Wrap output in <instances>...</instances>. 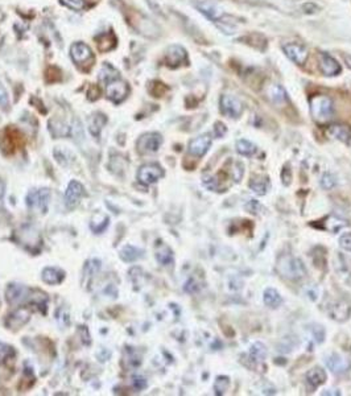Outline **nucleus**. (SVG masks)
<instances>
[{
	"label": "nucleus",
	"mask_w": 351,
	"mask_h": 396,
	"mask_svg": "<svg viewBox=\"0 0 351 396\" xmlns=\"http://www.w3.org/2000/svg\"><path fill=\"white\" fill-rule=\"evenodd\" d=\"M12 240L20 247H23L24 250L35 255H37L43 248V237L40 231L31 224H23L21 228L13 231Z\"/></svg>",
	"instance_id": "nucleus-1"
},
{
	"label": "nucleus",
	"mask_w": 351,
	"mask_h": 396,
	"mask_svg": "<svg viewBox=\"0 0 351 396\" xmlns=\"http://www.w3.org/2000/svg\"><path fill=\"white\" fill-rule=\"evenodd\" d=\"M276 270L284 279L292 280V281L301 280L306 276V268L303 260L293 257V255H289V253H284V255L279 257Z\"/></svg>",
	"instance_id": "nucleus-2"
},
{
	"label": "nucleus",
	"mask_w": 351,
	"mask_h": 396,
	"mask_svg": "<svg viewBox=\"0 0 351 396\" xmlns=\"http://www.w3.org/2000/svg\"><path fill=\"white\" fill-rule=\"evenodd\" d=\"M310 112L318 123H326L333 117V101L328 95H314L310 98Z\"/></svg>",
	"instance_id": "nucleus-3"
},
{
	"label": "nucleus",
	"mask_w": 351,
	"mask_h": 396,
	"mask_svg": "<svg viewBox=\"0 0 351 396\" xmlns=\"http://www.w3.org/2000/svg\"><path fill=\"white\" fill-rule=\"evenodd\" d=\"M50 190L48 188L43 189H33L26 194V206L31 210L36 211V213H46L49 208V202H50Z\"/></svg>",
	"instance_id": "nucleus-4"
},
{
	"label": "nucleus",
	"mask_w": 351,
	"mask_h": 396,
	"mask_svg": "<svg viewBox=\"0 0 351 396\" xmlns=\"http://www.w3.org/2000/svg\"><path fill=\"white\" fill-rule=\"evenodd\" d=\"M0 146L4 155H12L23 147V135L13 127H7L0 135Z\"/></svg>",
	"instance_id": "nucleus-5"
},
{
	"label": "nucleus",
	"mask_w": 351,
	"mask_h": 396,
	"mask_svg": "<svg viewBox=\"0 0 351 396\" xmlns=\"http://www.w3.org/2000/svg\"><path fill=\"white\" fill-rule=\"evenodd\" d=\"M161 144H163V137L160 133L148 132L139 137L136 142V148L140 155H150L157 152Z\"/></svg>",
	"instance_id": "nucleus-6"
},
{
	"label": "nucleus",
	"mask_w": 351,
	"mask_h": 396,
	"mask_svg": "<svg viewBox=\"0 0 351 396\" xmlns=\"http://www.w3.org/2000/svg\"><path fill=\"white\" fill-rule=\"evenodd\" d=\"M130 93L127 82L122 81L121 78H115L106 83V97L114 103L119 104L127 98Z\"/></svg>",
	"instance_id": "nucleus-7"
},
{
	"label": "nucleus",
	"mask_w": 351,
	"mask_h": 396,
	"mask_svg": "<svg viewBox=\"0 0 351 396\" xmlns=\"http://www.w3.org/2000/svg\"><path fill=\"white\" fill-rule=\"evenodd\" d=\"M163 176L164 169L156 162H151V164L140 166L139 172H137V180L143 185H151V184L159 181Z\"/></svg>",
	"instance_id": "nucleus-8"
},
{
	"label": "nucleus",
	"mask_w": 351,
	"mask_h": 396,
	"mask_svg": "<svg viewBox=\"0 0 351 396\" xmlns=\"http://www.w3.org/2000/svg\"><path fill=\"white\" fill-rule=\"evenodd\" d=\"M221 111L228 118H239L243 112V104L234 95L224 94L221 97Z\"/></svg>",
	"instance_id": "nucleus-9"
},
{
	"label": "nucleus",
	"mask_w": 351,
	"mask_h": 396,
	"mask_svg": "<svg viewBox=\"0 0 351 396\" xmlns=\"http://www.w3.org/2000/svg\"><path fill=\"white\" fill-rule=\"evenodd\" d=\"M30 293L31 289L26 288L25 286L12 282V284H8V287H7L6 299L11 305H17L20 302H23L24 300L30 299Z\"/></svg>",
	"instance_id": "nucleus-10"
},
{
	"label": "nucleus",
	"mask_w": 351,
	"mask_h": 396,
	"mask_svg": "<svg viewBox=\"0 0 351 396\" xmlns=\"http://www.w3.org/2000/svg\"><path fill=\"white\" fill-rule=\"evenodd\" d=\"M31 315L32 310L28 306H21V308L16 309L15 312L8 315L6 320V326L8 329H19L26 324L31 320Z\"/></svg>",
	"instance_id": "nucleus-11"
},
{
	"label": "nucleus",
	"mask_w": 351,
	"mask_h": 396,
	"mask_svg": "<svg viewBox=\"0 0 351 396\" xmlns=\"http://www.w3.org/2000/svg\"><path fill=\"white\" fill-rule=\"evenodd\" d=\"M326 366L335 375H343V374L348 373V370L351 369V362L343 355L333 353L326 358Z\"/></svg>",
	"instance_id": "nucleus-12"
},
{
	"label": "nucleus",
	"mask_w": 351,
	"mask_h": 396,
	"mask_svg": "<svg viewBox=\"0 0 351 396\" xmlns=\"http://www.w3.org/2000/svg\"><path fill=\"white\" fill-rule=\"evenodd\" d=\"M83 194H85V188H83V185H82L81 182L75 181V180L69 182L68 189H66L65 192L66 206L70 209L75 208V206L79 204V201H81V198L83 197Z\"/></svg>",
	"instance_id": "nucleus-13"
},
{
	"label": "nucleus",
	"mask_w": 351,
	"mask_h": 396,
	"mask_svg": "<svg viewBox=\"0 0 351 396\" xmlns=\"http://www.w3.org/2000/svg\"><path fill=\"white\" fill-rule=\"evenodd\" d=\"M351 315V306L345 300L334 301L329 305V316L338 322L347 321Z\"/></svg>",
	"instance_id": "nucleus-14"
},
{
	"label": "nucleus",
	"mask_w": 351,
	"mask_h": 396,
	"mask_svg": "<svg viewBox=\"0 0 351 396\" xmlns=\"http://www.w3.org/2000/svg\"><path fill=\"white\" fill-rule=\"evenodd\" d=\"M210 146H212V137H210V135L205 133V135H201V136L193 139L189 143L188 151L192 156L202 157L205 156Z\"/></svg>",
	"instance_id": "nucleus-15"
},
{
	"label": "nucleus",
	"mask_w": 351,
	"mask_h": 396,
	"mask_svg": "<svg viewBox=\"0 0 351 396\" xmlns=\"http://www.w3.org/2000/svg\"><path fill=\"white\" fill-rule=\"evenodd\" d=\"M186 61H188V53L182 46L172 45L168 48L165 53L166 65L170 68H177Z\"/></svg>",
	"instance_id": "nucleus-16"
},
{
	"label": "nucleus",
	"mask_w": 351,
	"mask_h": 396,
	"mask_svg": "<svg viewBox=\"0 0 351 396\" xmlns=\"http://www.w3.org/2000/svg\"><path fill=\"white\" fill-rule=\"evenodd\" d=\"M194 7L201 13H203L208 19L213 20V21H217V20L221 19L223 16V11L219 8L217 4H214L213 2H208V0H195Z\"/></svg>",
	"instance_id": "nucleus-17"
},
{
	"label": "nucleus",
	"mask_w": 351,
	"mask_h": 396,
	"mask_svg": "<svg viewBox=\"0 0 351 396\" xmlns=\"http://www.w3.org/2000/svg\"><path fill=\"white\" fill-rule=\"evenodd\" d=\"M283 49L288 59L296 62L297 65H304L308 60V50L300 44H286L283 46Z\"/></svg>",
	"instance_id": "nucleus-18"
},
{
	"label": "nucleus",
	"mask_w": 351,
	"mask_h": 396,
	"mask_svg": "<svg viewBox=\"0 0 351 396\" xmlns=\"http://www.w3.org/2000/svg\"><path fill=\"white\" fill-rule=\"evenodd\" d=\"M70 54L72 59L74 60L75 64L82 65L87 62L89 60L93 59V52H91L90 46L86 45L85 42H74L70 48Z\"/></svg>",
	"instance_id": "nucleus-19"
},
{
	"label": "nucleus",
	"mask_w": 351,
	"mask_h": 396,
	"mask_svg": "<svg viewBox=\"0 0 351 396\" xmlns=\"http://www.w3.org/2000/svg\"><path fill=\"white\" fill-rule=\"evenodd\" d=\"M319 69L325 75H337L341 73V65L328 53L319 54Z\"/></svg>",
	"instance_id": "nucleus-20"
},
{
	"label": "nucleus",
	"mask_w": 351,
	"mask_h": 396,
	"mask_svg": "<svg viewBox=\"0 0 351 396\" xmlns=\"http://www.w3.org/2000/svg\"><path fill=\"white\" fill-rule=\"evenodd\" d=\"M326 375L325 370L321 369V367H314L312 370H309L306 373V383H308L310 391L317 390L321 384H324L326 382Z\"/></svg>",
	"instance_id": "nucleus-21"
},
{
	"label": "nucleus",
	"mask_w": 351,
	"mask_h": 396,
	"mask_svg": "<svg viewBox=\"0 0 351 396\" xmlns=\"http://www.w3.org/2000/svg\"><path fill=\"white\" fill-rule=\"evenodd\" d=\"M41 277H43V280L46 284L58 286L65 279V272L61 268H57V267H46L43 270Z\"/></svg>",
	"instance_id": "nucleus-22"
},
{
	"label": "nucleus",
	"mask_w": 351,
	"mask_h": 396,
	"mask_svg": "<svg viewBox=\"0 0 351 396\" xmlns=\"http://www.w3.org/2000/svg\"><path fill=\"white\" fill-rule=\"evenodd\" d=\"M329 135L342 143H348L351 140V128L346 124H333L329 127Z\"/></svg>",
	"instance_id": "nucleus-23"
},
{
	"label": "nucleus",
	"mask_w": 351,
	"mask_h": 396,
	"mask_svg": "<svg viewBox=\"0 0 351 396\" xmlns=\"http://www.w3.org/2000/svg\"><path fill=\"white\" fill-rule=\"evenodd\" d=\"M49 132L52 133V136L58 139V137H66L70 135V127L60 119H52L49 122Z\"/></svg>",
	"instance_id": "nucleus-24"
},
{
	"label": "nucleus",
	"mask_w": 351,
	"mask_h": 396,
	"mask_svg": "<svg viewBox=\"0 0 351 396\" xmlns=\"http://www.w3.org/2000/svg\"><path fill=\"white\" fill-rule=\"evenodd\" d=\"M106 122H107V118L101 112H95L94 115H91L90 119H89V131H90L91 135L94 137L99 136Z\"/></svg>",
	"instance_id": "nucleus-25"
},
{
	"label": "nucleus",
	"mask_w": 351,
	"mask_h": 396,
	"mask_svg": "<svg viewBox=\"0 0 351 396\" xmlns=\"http://www.w3.org/2000/svg\"><path fill=\"white\" fill-rule=\"evenodd\" d=\"M156 259L161 266H170L173 264V251L170 247L160 242L156 246Z\"/></svg>",
	"instance_id": "nucleus-26"
},
{
	"label": "nucleus",
	"mask_w": 351,
	"mask_h": 396,
	"mask_svg": "<svg viewBox=\"0 0 351 396\" xmlns=\"http://www.w3.org/2000/svg\"><path fill=\"white\" fill-rule=\"evenodd\" d=\"M99 268H101V260L99 259H90L86 262L85 267H83V284L85 286H90L93 277L99 271Z\"/></svg>",
	"instance_id": "nucleus-27"
},
{
	"label": "nucleus",
	"mask_w": 351,
	"mask_h": 396,
	"mask_svg": "<svg viewBox=\"0 0 351 396\" xmlns=\"http://www.w3.org/2000/svg\"><path fill=\"white\" fill-rule=\"evenodd\" d=\"M48 295L41 292L40 289H31L30 301L32 305L37 306L40 310H43V315L46 313V305H48Z\"/></svg>",
	"instance_id": "nucleus-28"
},
{
	"label": "nucleus",
	"mask_w": 351,
	"mask_h": 396,
	"mask_svg": "<svg viewBox=\"0 0 351 396\" xmlns=\"http://www.w3.org/2000/svg\"><path fill=\"white\" fill-rule=\"evenodd\" d=\"M267 94H268V98H270V101L272 102L273 104H284L286 102V93L281 86L279 84H272L268 88L267 90Z\"/></svg>",
	"instance_id": "nucleus-29"
},
{
	"label": "nucleus",
	"mask_w": 351,
	"mask_h": 396,
	"mask_svg": "<svg viewBox=\"0 0 351 396\" xmlns=\"http://www.w3.org/2000/svg\"><path fill=\"white\" fill-rule=\"evenodd\" d=\"M95 40H97L98 46H99L102 52L111 50V49L115 48V45H116V37L114 36V33L112 32L102 33V35L95 37Z\"/></svg>",
	"instance_id": "nucleus-30"
},
{
	"label": "nucleus",
	"mask_w": 351,
	"mask_h": 396,
	"mask_svg": "<svg viewBox=\"0 0 351 396\" xmlns=\"http://www.w3.org/2000/svg\"><path fill=\"white\" fill-rule=\"evenodd\" d=\"M267 357V348L261 342H255L250 349V360L257 366L263 363Z\"/></svg>",
	"instance_id": "nucleus-31"
},
{
	"label": "nucleus",
	"mask_w": 351,
	"mask_h": 396,
	"mask_svg": "<svg viewBox=\"0 0 351 396\" xmlns=\"http://www.w3.org/2000/svg\"><path fill=\"white\" fill-rule=\"evenodd\" d=\"M108 223H110V219H108L107 215L97 213V214H94L93 218H91L90 229L91 231H94L95 234H101V233H103V231L107 229Z\"/></svg>",
	"instance_id": "nucleus-32"
},
{
	"label": "nucleus",
	"mask_w": 351,
	"mask_h": 396,
	"mask_svg": "<svg viewBox=\"0 0 351 396\" xmlns=\"http://www.w3.org/2000/svg\"><path fill=\"white\" fill-rule=\"evenodd\" d=\"M268 188H270V181H268V177H264V176H256L250 182L251 190L259 195L266 194L268 192Z\"/></svg>",
	"instance_id": "nucleus-33"
},
{
	"label": "nucleus",
	"mask_w": 351,
	"mask_h": 396,
	"mask_svg": "<svg viewBox=\"0 0 351 396\" xmlns=\"http://www.w3.org/2000/svg\"><path fill=\"white\" fill-rule=\"evenodd\" d=\"M264 304L267 306H270L271 309H276L281 305V302H283V299H281V296L280 293L277 292L276 289L273 288H267L264 291Z\"/></svg>",
	"instance_id": "nucleus-34"
},
{
	"label": "nucleus",
	"mask_w": 351,
	"mask_h": 396,
	"mask_svg": "<svg viewBox=\"0 0 351 396\" xmlns=\"http://www.w3.org/2000/svg\"><path fill=\"white\" fill-rule=\"evenodd\" d=\"M143 250H140V248H137V247L135 246H131V244L123 247V250L121 251V259L123 260V262H128V263H130V262H136L140 258H143Z\"/></svg>",
	"instance_id": "nucleus-35"
},
{
	"label": "nucleus",
	"mask_w": 351,
	"mask_h": 396,
	"mask_svg": "<svg viewBox=\"0 0 351 396\" xmlns=\"http://www.w3.org/2000/svg\"><path fill=\"white\" fill-rule=\"evenodd\" d=\"M141 364V355L135 349L127 348L124 351V366L128 369H136Z\"/></svg>",
	"instance_id": "nucleus-36"
},
{
	"label": "nucleus",
	"mask_w": 351,
	"mask_h": 396,
	"mask_svg": "<svg viewBox=\"0 0 351 396\" xmlns=\"http://www.w3.org/2000/svg\"><path fill=\"white\" fill-rule=\"evenodd\" d=\"M256 146L254 143H251L247 139H241L237 142V151L238 153H241L242 156H252L256 153Z\"/></svg>",
	"instance_id": "nucleus-37"
},
{
	"label": "nucleus",
	"mask_w": 351,
	"mask_h": 396,
	"mask_svg": "<svg viewBox=\"0 0 351 396\" xmlns=\"http://www.w3.org/2000/svg\"><path fill=\"white\" fill-rule=\"evenodd\" d=\"M347 226V222L345 219H341V218L332 215V217L326 218L325 222V229L329 230L330 233H338L342 229H345Z\"/></svg>",
	"instance_id": "nucleus-38"
},
{
	"label": "nucleus",
	"mask_w": 351,
	"mask_h": 396,
	"mask_svg": "<svg viewBox=\"0 0 351 396\" xmlns=\"http://www.w3.org/2000/svg\"><path fill=\"white\" fill-rule=\"evenodd\" d=\"M115 78H119V74H118L116 70L111 65H108V64H104L102 66V70L99 72V81L106 84L107 82L112 81Z\"/></svg>",
	"instance_id": "nucleus-39"
},
{
	"label": "nucleus",
	"mask_w": 351,
	"mask_h": 396,
	"mask_svg": "<svg viewBox=\"0 0 351 396\" xmlns=\"http://www.w3.org/2000/svg\"><path fill=\"white\" fill-rule=\"evenodd\" d=\"M230 387V378L224 377V375H219L214 382V392L215 395L222 396L226 393V391Z\"/></svg>",
	"instance_id": "nucleus-40"
},
{
	"label": "nucleus",
	"mask_w": 351,
	"mask_h": 396,
	"mask_svg": "<svg viewBox=\"0 0 351 396\" xmlns=\"http://www.w3.org/2000/svg\"><path fill=\"white\" fill-rule=\"evenodd\" d=\"M337 185V177L332 173H325L321 179V188L325 190H330Z\"/></svg>",
	"instance_id": "nucleus-41"
},
{
	"label": "nucleus",
	"mask_w": 351,
	"mask_h": 396,
	"mask_svg": "<svg viewBox=\"0 0 351 396\" xmlns=\"http://www.w3.org/2000/svg\"><path fill=\"white\" fill-rule=\"evenodd\" d=\"M202 182H203V185L208 189H210V190H217V192H219L218 179L214 177V176H203Z\"/></svg>",
	"instance_id": "nucleus-42"
},
{
	"label": "nucleus",
	"mask_w": 351,
	"mask_h": 396,
	"mask_svg": "<svg viewBox=\"0 0 351 396\" xmlns=\"http://www.w3.org/2000/svg\"><path fill=\"white\" fill-rule=\"evenodd\" d=\"M15 355V350L13 348L8 346V345L0 342V362H4L6 359H10L11 357Z\"/></svg>",
	"instance_id": "nucleus-43"
},
{
	"label": "nucleus",
	"mask_w": 351,
	"mask_h": 396,
	"mask_svg": "<svg viewBox=\"0 0 351 396\" xmlns=\"http://www.w3.org/2000/svg\"><path fill=\"white\" fill-rule=\"evenodd\" d=\"M61 3L74 11H82L85 8V0H61Z\"/></svg>",
	"instance_id": "nucleus-44"
},
{
	"label": "nucleus",
	"mask_w": 351,
	"mask_h": 396,
	"mask_svg": "<svg viewBox=\"0 0 351 396\" xmlns=\"http://www.w3.org/2000/svg\"><path fill=\"white\" fill-rule=\"evenodd\" d=\"M339 246L345 251L351 252V233H343L339 238Z\"/></svg>",
	"instance_id": "nucleus-45"
},
{
	"label": "nucleus",
	"mask_w": 351,
	"mask_h": 396,
	"mask_svg": "<svg viewBox=\"0 0 351 396\" xmlns=\"http://www.w3.org/2000/svg\"><path fill=\"white\" fill-rule=\"evenodd\" d=\"M232 177H234L235 182H239L243 177V165L241 162H235L232 166Z\"/></svg>",
	"instance_id": "nucleus-46"
},
{
	"label": "nucleus",
	"mask_w": 351,
	"mask_h": 396,
	"mask_svg": "<svg viewBox=\"0 0 351 396\" xmlns=\"http://www.w3.org/2000/svg\"><path fill=\"white\" fill-rule=\"evenodd\" d=\"M132 383H133V387H135V388H136L137 391L144 390V388H147V386H148L145 378L140 377V375H136V377H133Z\"/></svg>",
	"instance_id": "nucleus-47"
},
{
	"label": "nucleus",
	"mask_w": 351,
	"mask_h": 396,
	"mask_svg": "<svg viewBox=\"0 0 351 396\" xmlns=\"http://www.w3.org/2000/svg\"><path fill=\"white\" fill-rule=\"evenodd\" d=\"M0 106L3 108H8V106H10L8 93H7V90L2 83H0Z\"/></svg>",
	"instance_id": "nucleus-48"
},
{
	"label": "nucleus",
	"mask_w": 351,
	"mask_h": 396,
	"mask_svg": "<svg viewBox=\"0 0 351 396\" xmlns=\"http://www.w3.org/2000/svg\"><path fill=\"white\" fill-rule=\"evenodd\" d=\"M226 132H227V128H226V126H224L222 122H217V123L214 124V135L218 137V139L223 137L224 135H226Z\"/></svg>",
	"instance_id": "nucleus-49"
},
{
	"label": "nucleus",
	"mask_w": 351,
	"mask_h": 396,
	"mask_svg": "<svg viewBox=\"0 0 351 396\" xmlns=\"http://www.w3.org/2000/svg\"><path fill=\"white\" fill-rule=\"evenodd\" d=\"M260 204L257 201H255V200H250V201L246 204V209H247L248 211H250L251 214H256L257 211H259V209H260Z\"/></svg>",
	"instance_id": "nucleus-50"
},
{
	"label": "nucleus",
	"mask_w": 351,
	"mask_h": 396,
	"mask_svg": "<svg viewBox=\"0 0 351 396\" xmlns=\"http://www.w3.org/2000/svg\"><path fill=\"white\" fill-rule=\"evenodd\" d=\"M306 289H308V292H306V295H308V297L310 300H313V301H315V300L318 299V289H317V287L315 286H309L306 287Z\"/></svg>",
	"instance_id": "nucleus-51"
},
{
	"label": "nucleus",
	"mask_w": 351,
	"mask_h": 396,
	"mask_svg": "<svg viewBox=\"0 0 351 396\" xmlns=\"http://www.w3.org/2000/svg\"><path fill=\"white\" fill-rule=\"evenodd\" d=\"M198 289H199V286L193 279H190V280H188V281H186V284H185V291H186V292L194 293V292H197Z\"/></svg>",
	"instance_id": "nucleus-52"
},
{
	"label": "nucleus",
	"mask_w": 351,
	"mask_h": 396,
	"mask_svg": "<svg viewBox=\"0 0 351 396\" xmlns=\"http://www.w3.org/2000/svg\"><path fill=\"white\" fill-rule=\"evenodd\" d=\"M281 180H283V184L285 186H288L290 184V180H292V173H290L289 168H284L283 173H281Z\"/></svg>",
	"instance_id": "nucleus-53"
},
{
	"label": "nucleus",
	"mask_w": 351,
	"mask_h": 396,
	"mask_svg": "<svg viewBox=\"0 0 351 396\" xmlns=\"http://www.w3.org/2000/svg\"><path fill=\"white\" fill-rule=\"evenodd\" d=\"M4 190H6V184L3 182V180H0V208H3Z\"/></svg>",
	"instance_id": "nucleus-54"
},
{
	"label": "nucleus",
	"mask_w": 351,
	"mask_h": 396,
	"mask_svg": "<svg viewBox=\"0 0 351 396\" xmlns=\"http://www.w3.org/2000/svg\"><path fill=\"white\" fill-rule=\"evenodd\" d=\"M321 395H335V396H339V395H341V391L335 390V388H332V390H325V391H324V392L321 393Z\"/></svg>",
	"instance_id": "nucleus-55"
},
{
	"label": "nucleus",
	"mask_w": 351,
	"mask_h": 396,
	"mask_svg": "<svg viewBox=\"0 0 351 396\" xmlns=\"http://www.w3.org/2000/svg\"><path fill=\"white\" fill-rule=\"evenodd\" d=\"M343 60H345L346 65H347L348 68L351 69V55H348V54H343Z\"/></svg>",
	"instance_id": "nucleus-56"
}]
</instances>
